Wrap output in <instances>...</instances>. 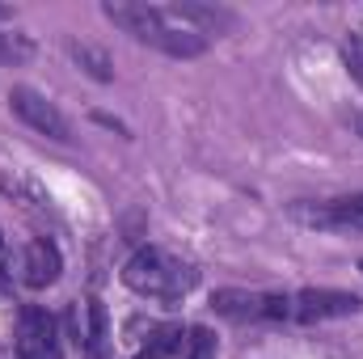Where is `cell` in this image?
<instances>
[{
    "label": "cell",
    "instance_id": "3",
    "mask_svg": "<svg viewBox=\"0 0 363 359\" xmlns=\"http://www.w3.org/2000/svg\"><path fill=\"white\" fill-rule=\"evenodd\" d=\"M211 313L237 326L291 321V292H250V287H220L211 292Z\"/></svg>",
    "mask_w": 363,
    "mask_h": 359
},
{
    "label": "cell",
    "instance_id": "2",
    "mask_svg": "<svg viewBox=\"0 0 363 359\" xmlns=\"http://www.w3.org/2000/svg\"><path fill=\"white\" fill-rule=\"evenodd\" d=\"M123 283H127L135 296H144V300H165V304H174V300L190 296V292L199 287V270L190 267V263H182L178 254L161 250V245H144V250H135V254L123 263Z\"/></svg>",
    "mask_w": 363,
    "mask_h": 359
},
{
    "label": "cell",
    "instance_id": "6",
    "mask_svg": "<svg viewBox=\"0 0 363 359\" xmlns=\"http://www.w3.org/2000/svg\"><path fill=\"white\" fill-rule=\"evenodd\" d=\"M291 216L308 228H330V233H363V194L342 199H321V203H296Z\"/></svg>",
    "mask_w": 363,
    "mask_h": 359
},
{
    "label": "cell",
    "instance_id": "10",
    "mask_svg": "<svg viewBox=\"0 0 363 359\" xmlns=\"http://www.w3.org/2000/svg\"><path fill=\"white\" fill-rule=\"evenodd\" d=\"M182 347H186V330L182 326H157L131 359H174Z\"/></svg>",
    "mask_w": 363,
    "mask_h": 359
},
{
    "label": "cell",
    "instance_id": "1",
    "mask_svg": "<svg viewBox=\"0 0 363 359\" xmlns=\"http://www.w3.org/2000/svg\"><path fill=\"white\" fill-rule=\"evenodd\" d=\"M101 13L131 34L135 43L169 55V60H194L203 55L216 38H224V30H233L237 13L220 9V4H203V0H178V4H148V0H110L101 4Z\"/></svg>",
    "mask_w": 363,
    "mask_h": 359
},
{
    "label": "cell",
    "instance_id": "12",
    "mask_svg": "<svg viewBox=\"0 0 363 359\" xmlns=\"http://www.w3.org/2000/svg\"><path fill=\"white\" fill-rule=\"evenodd\" d=\"M34 55V43L26 34H13V30H0V64H26Z\"/></svg>",
    "mask_w": 363,
    "mask_h": 359
},
{
    "label": "cell",
    "instance_id": "5",
    "mask_svg": "<svg viewBox=\"0 0 363 359\" xmlns=\"http://www.w3.org/2000/svg\"><path fill=\"white\" fill-rule=\"evenodd\" d=\"M363 313V300L342 287H300L291 292V321L296 326H317V321H338Z\"/></svg>",
    "mask_w": 363,
    "mask_h": 359
},
{
    "label": "cell",
    "instance_id": "15",
    "mask_svg": "<svg viewBox=\"0 0 363 359\" xmlns=\"http://www.w3.org/2000/svg\"><path fill=\"white\" fill-rule=\"evenodd\" d=\"M0 283H9V245H4V233H0Z\"/></svg>",
    "mask_w": 363,
    "mask_h": 359
},
{
    "label": "cell",
    "instance_id": "11",
    "mask_svg": "<svg viewBox=\"0 0 363 359\" xmlns=\"http://www.w3.org/2000/svg\"><path fill=\"white\" fill-rule=\"evenodd\" d=\"M68 51H72V60L89 72L93 81H110V77H114V72H110V55H106V51H97V47H89V43H72Z\"/></svg>",
    "mask_w": 363,
    "mask_h": 359
},
{
    "label": "cell",
    "instance_id": "13",
    "mask_svg": "<svg viewBox=\"0 0 363 359\" xmlns=\"http://www.w3.org/2000/svg\"><path fill=\"white\" fill-rule=\"evenodd\" d=\"M211 355H216V338H211V330L194 326V330L186 334V359H211Z\"/></svg>",
    "mask_w": 363,
    "mask_h": 359
},
{
    "label": "cell",
    "instance_id": "14",
    "mask_svg": "<svg viewBox=\"0 0 363 359\" xmlns=\"http://www.w3.org/2000/svg\"><path fill=\"white\" fill-rule=\"evenodd\" d=\"M342 60H347V72L363 85V38H347L342 43Z\"/></svg>",
    "mask_w": 363,
    "mask_h": 359
},
{
    "label": "cell",
    "instance_id": "9",
    "mask_svg": "<svg viewBox=\"0 0 363 359\" xmlns=\"http://www.w3.org/2000/svg\"><path fill=\"white\" fill-rule=\"evenodd\" d=\"M0 194H9L13 203H21V207L34 211V216H55V203H51L47 186L38 178H30V174H21V170L0 174Z\"/></svg>",
    "mask_w": 363,
    "mask_h": 359
},
{
    "label": "cell",
    "instance_id": "8",
    "mask_svg": "<svg viewBox=\"0 0 363 359\" xmlns=\"http://www.w3.org/2000/svg\"><path fill=\"white\" fill-rule=\"evenodd\" d=\"M60 270H64V254H60V245L51 237L26 241V254H21V283L26 287L43 292V287H51L60 279Z\"/></svg>",
    "mask_w": 363,
    "mask_h": 359
},
{
    "label": "cell",
    "instance_id": "7",
    "mask_svg": "<svg viewBox=\"0 0 363 359\" xmlns=\"http://www.w3.org/2000/svg\"><path fill=\"white\" fill-rule=\"evenodd\" d=\"M17 359H64L60 355V326L38 304H26L17 317Z\"/></svg>",
    "mask_w": 363,
    "mask_h": 359
},
{
    "label": "cell",
    "instance_id": "16",
    "mask_svg": "<svg viewBox=\"0 0 363 359\" xmlns=\"http://www.w3.org/2000/svg\"><path fill=\"white\" fill-rule=\"evenodd\" d=\"M359 270H363V263H359Z\"/></svg>",
    "mask_w": 363,
    "mask_h": 359
},
{
    "label": "cell",
    "instance_id": "4",
    "mask_svg": "<svg viewBox=\"0 0 363 359\" xmlns=\"http://www.w3.org/2000/svg\"><path fill=\"white\" fill-rule=\"evenodd\" d=\"M9 110H13L26 127H34L38 136H51V140H60V144L72 140V123H68V114H64L47 93L34 89V85H13V89H9Z\"/></svg>",
    "mask_w": 363,
    "mask_h": 359
}]
</instances>
